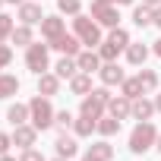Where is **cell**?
Wrapping results in <instances>:
<instances>
[{"instance_id": "60d3db41", "label": "cell", "mask_w": 161, "mask_h": 161, "mask_svg": "<svg viewBox=\"0 0 161 161\" xmlns=\"http://www.w3.org/2000/svg\"><path fill=\"white\" fill-rule=\"evenodd\" d=\"M152 51H155V54H158V57H161V38H158V41H155V47H152Z\"/></svg>"}, {"instance_id": "3957f363", "label": "cell", "mask_w": 161, "mask_h": 161, "mask_svg": "<svg viewBox=\"0 0 161 161\" xmlns=\"http://www.w3.org/2000/svg\"><path fill=\"white\" fill-rule=\"evenodd\" d=\"M111 89L108 86H101V89H92L86 98H82V104H79V114H86V117H92V120H101L104 117V111H108V104H111Z\"/></svg>"}, {"instance_id": "2e32d148", "label": "cell", "mask_w": 161, "mask_h": 161, "mask_svg": "<svg viewBox=\"0 0 161 161\" xmlns=\"http://www.w3.org/2000/svg\"><path fill=\"white\" fill-rule=\"evenodd\" d=\"M152 114H158L155 111V101H148L145 95H139V98H133V120H152Z\"/></svg>"}, {"instance_id": "d590c367", "label": "cell", "mask_w": 161, "mask_h": 161, "mask_svg": "<svg viewBox=\"0 0 161 161\" xmlns=\"http://www.w3.org/2000/svg\"><path fill=\"white\" fill-rule=\"evenodd\" d=\"M10 145H13V136L0 133V155H7V152H10Z\"/></svg>"}, {"instance_id": "5b68a950", "label": "cell", "mask_w": 161, "mask_h": 161, "mask_svg": "<svg viewBox=\"0 0 161 161\" xmlns=\"http://www.w3.org/2000/svg\"><path fill=\"white\" fill-rule=\"evenodd\" d=\"M25 66H29V69H32L35 76L47 73V69H51V44L32 41V44L25 47Z\"/></svg>"}, {"instance_id": "4dcf8cb0", "label": "cell", "mask_w": 161, "mask_h": 161, "mask_svg": "<svg viewBox=\"0 0 161 161\" xmlns=\"http://www.w3.org/2000/svg\"><path fill=\"white\" fill-rule=\"evenodd\" d=\"M136 76H139V82H142L145 92H155V89H158V73H155V69H139Z\"/></svg>"}, {"instance_id": "603a6c76", "label": "cell", "mask_w": 161, "mask_h": 161, "mask_svg": "<svg viewBox=\"0 0 161 161\" xmlns=\"http://www.w3.org/2000/svg\"><path fill=\"white\" fill-rule=\"evenodd\" d=\"M16 92H19V79L10 76V73H0V101H3V98H13Z\"/></svg>"}, {"instance_id": "6da1fadb", "label": "cell", "mask_w": 161, "mask_h": 161, "mask_svg": "<svg viewBox=\"0 0 161 161\" xmlns=\"http://www.w3.org/2000/svg\"><path fill=\"white\" fill-rule=\"evenodd\" d=\"M54 104H51V98H44V95H35L32 101H29V123L38 130V133H44V130H51L54 126Z\"/></svg>"}, {"instance_id": "484cf974", "label": "cell", "mask_w": 161, "mask_h": 161, "mask_svg": "<svg viewBox=\"0 0 161 161\" xmlns=\"http://www.w3.org/2000/svg\"><path fill=\"white\" fill-rule=\"evenodd\" d=\"M7 120L13 123V126H19V123H29V104H10L7 108Z\"/></svg>"}, {"instance_id": "9a60e30c", "label": "cell", "mask_w": 161, "mask_h": 161, "mask_svg": "<svg viewBox=\"0 0 161 161\" xmlns=\"http://www.w3.org/2000/svg\"><path fill=\"white\" fill-rule=\"evenodd\" d=\"M66 32V22L60 19V16H44L41 19V35H44V41H54L57 35H63Z\"/></svg>"}, {"instance_id": "d6986e66", "label": "cell", "mask_w": 161, "mask_h": 161, "mask_svg": "<svg viewBox=\"0 0 161 161\" xmlns=\"http://www.w3.org/2000/svg\"><path fill=\"white\" fill-rule=\"evenodd\" d=\"M95 126H98V120H92V117H86V114H79V117L73 120V136H76V139H86V136L95 133Z\"/></svg>"}, {"instance_id": "836d02e7", "label": "cell", "mask_w": 161, "mask_h": 161, "mask_svg": "<svg viewBox=\"0 0 161 161\" xmlns=\"http://www.w3.org/2000/svg\"><path fill=\"white\" fill-rule=\"evenodd\" d=\"M19 161H47V158H44V155H41V152H38V148L32 145V148H22V155H19Z\"/></svg>"}, {"instance_id": "e575fe53", "label": "cell", "mask_w": 161, "mask_h": 161, "mask_svg": "<svg viewBox=\"0 0 161 161\" xmlns=\"http://www.w3.org/2000/svg\"><path fill=\"white\" fill-rule=\"evenodd\" d=\"M10 60H13V47L10 44H0V69L10 66Z\"/></svg>"}, {"instance_id": "4316f807", "label": "cell", "mask_w": 161, "mask_h": 161, "mask_svg": "<svg viewBox=\"0 0 161 161\" xmlns=\"http://www.w3.org/2000/svg\"><path fill=\"white\" fill-rule=\"evenodd\" d=\"M152 16H155V10H152V7H145V3H139V7H133V22H136L139 29H145V25H152Z\"/></svg>"}, {"instance_id": "7a4b0ae2", "label": "cell", "mask_w": 161, "mask_h": 161, "mask_svg": "<svg viewBox=\"0 0 161 161\" xmlns=\"http://www.w3.org/2000/svg\"><path fill=\"white\" fill-rule=\"evenodd\" d=\"M155 142H158V126L152 120H139L133 126V133H130V152L133 155H145Z\"/></svg>"}, {"instance_id": "30bf717a", "label": "cell", "mask_w": 161, "mask_h": 161, "mask_svg": "<svg viewBox=\"0 0 161 161\" xmlns=\"http://www.w3.org/2000/svg\"><path fill=\"white\" fill-rule=\"evenodd\" d=\"M47 44H51L54 51L66 54V57H76V54H79V44H82V41H79L76 35H66V32H63V35H57V38H54V41H47Z\"/></svg>"}, {"instance_id": "44dd1931", "label": "cell", "mask_w": 161, "mask_h": 161, "mask_svg": "<svg viewBox=\"0 0 161 161\" xmlns=\"http://www.w3.org/2000/svg\"><path fill=\"white\" fill-rule=\"evenodd\" d=\"M54 73H57L60 79H73V76L79 73V63H76V57H66V54H63V57L57 60V66H54Z\"/></svg>"}, {"instance_id": "ba28073f", "label": "cell", "mask_w": 161, "mask_h": 161, "mask_svg": "<svg viewBox=\"0 0 161 161\" xmlns=\"http://www.w3.org/2000/svg\"><path fill=\"white\" fill-rule=\"evenodd\" d=\"M44 13H41V0H25L19 7V22L22 25H41Z\"/></svg>"}, {"instance_id": "ffe728a7", "label": "cell", "mask_w": 161, "mask_h": 161, "mask_svg": "<svg viewBox=\"0 0 161 161\" xmlns=\"http://www.w3.org/2000/svg\"><path fill=\"white\" fill-rule=\"evenodd\" d=\"M69 92L86 98V95L92 92V73H76V76L69 79Z\"/></svg>"}, {"instance_id": "4fadbf2b", "label": "cell", "mask_w": 161, "mask_h": 161, "mask_svg": "<svg viewBox=\"0 0 161 161\" xmlns=\"http://www.w3.org/2000/svg\"><path fill=\"white\" fill-rule=\"evenodd\" d=\"M114 158V145L108 142V139H98L86 155H82V161H111Z\"/></svg>"}, {"instance_id": "8fae6325", "label": "cell", "mask_w": 161, "mask_h": 161, "mask_svg": "<svg viewBox=\"0 0 161 161\" xmlns=\"http://www.w3.org/2000/svg\"><path fill=\"white\" fill-rule=\"evenodd\" d=\"M60 82H63V79L57 76V73H41L38 76V95H44V98H54L57 92H60Z\"/></svg>"}, {"instance_id": "ab89813d", "label": "cell", "mask_w": 161, "mask_h": 161, "mask_svg": "<svg viewBox=\"0 0 161 161\" xmlns=\"http://www.w3.org/2000/svg\"><path fill=\"white\" fill-rule=\"evenodd\" d=\"M0 161H19V158H13V155L7 152V155H0Z\"/></svg>"}, {"instance_id": "f1b7e54d", "label": "cell", "mask_w": 161, "mask_h": 161, "mask_svg": "<svg viewBox=\"0 0 161 161\" xmlns=\"http://www.w3.org/2000/svg\"><path fill=\"white\" fill-rule=\"evenodd\" d=\"M117 54H120V47H117L114 41H108V38H104V41L98 44V57H101V63H111V60H117Z\"/></svg>"}, {"instance_id": "d6a6232c", "label": "cell", "mask_w": 161, "mask_h": 161, "mask_svg": "<svg viewBox=\"0 0 161 161\" xmlns=\"http://www.w3.org/2000/svg\"><path fill=\"white\" fill-rule=\"evenodd\" d=\"M13 29H16V22H13V16H7V13H0V44H3V41H10V35H13Z\"/></svg>"}, {"instance_id": "d4e9b609", "label": "cell", "mask_w": 161, "mask_h": 161, "mask_svg": "<svg viewBox=\"0 0 161 161\" xmlns=\"http://www.w3.org/2000/svg\"><path fill=\"white\" fill-rule=\"evenodd\" d=\"M10 41H13L16 47H29V44L35 41V38H32V25H22V22H19V25L13 29V35H10Z\"/></svg>"}, {"instance_id": "bcb514c9", "label": "cell", "mask_w": 161, "mask_h": 161, "mask_svg": "<svg viewBox=\"0 0 161 161\" xmlns=\"http://www.w3.org/2000/svg\"><path fill=\"white\" fill-rule=\"evenodd\" d=\"M98 3H117V0H98Z\"/></svg>"}, {"instance_id": "5bb4252c", "label": "cell", "mask_w": 161, "mask_h": 161, "mask_svg": "<svg viewBox=\"0 0 161 161\" xmlns=\"http://www.w3.org/2000/svg\"><path fill=\"white\" fill-rule=\"evenodd\" d=\"M76 63H79V73H98L101 69V57H98V51H79L76 54Z\"/></svg>"}, {"instance_id": "f546056e", "label": "cell", "mask_w": 161, "mask_h": 161, "mask_svg": "<svg viewBox=\"0 0 161 161\" xmlns=\"http://www.w3.org/2000/svg\"><path fill=\"white\" fill-rule=\"evenodd\" d=\"M108 41H114L120 51H126V47H130V32L117 25V29H111V32H108Z\"/></svg>"}, {"instance_id": "7c38bea8", "label": "cell", "mask_w": 161, "mask_h": 161, "mask_svg": "<svg viewBox=\"0 0 161 161\" xmlns=\"http://www.w3.org/2000/svg\"><path fill=\"white\" fill-rule=\"evenodd\" d=\"M108 114L117 117V120H126V117L133 114V98H126V95H114L111 104H108Z\"/></svg>"}, {"instance_id": "52a82bcc", "label": "cell", "mask_w": 161, "mask_h": 161, "mask_svg": "<svg viewBox=\"0 0 161 161\" xmlns=\"http://www.w3.org/2000/svg\"><path fill=\"white\" fill-rule=\"evenodd\" d=\"M98 79H101V86H120L123 79H126V73L120 69V63L117 60H111V63H101V69H98Z\"/></svg>"}, {"instance_id": "ee69618b", "label": "cell", "mask_w": 161, "mask_h": 161, "mask_svg": "<svg viewBox=\"0 0 161 161\" xmlns=\"http://www.w3.org/2000/svg\"><path fill=\"white\" fill-rule=\"evenodd\" d=\"M155 148H158V152H161V133H158V142H155Z\"/></svg>"}, {"instance_id": "8d00e7d4", "label": "cell", "mask_w": 161, "mask_h": 161, "mask_svg": "<svg viewBox=\"0 0 161 161\" xmlns=\"http://www.w3.org/2000/svg\"><path fill=\"white\" fill-rule=\"evenodd\" d=\"M152 25H158V29H161V7H155V16H152Z\"/></svg>"}, {"instance_id": "74e56055", "label": "cell", "mask_w": 161, "mask_h": 161, "mask_svg": "<svg viewBox=\"0 0 161 161\" xmlns=\"http://www.w3.org/2000/svg\"><path fill=\"white\" fill-rule=\"evenodd\" d=\"M142 3H145V7H152V10H155V7H161V0H142Z\"/></svg>"}, {"instance_id": "f35d334b", "label": "cell", "mask_w": 161, "mask_h": 161, "mask_svg": "<svg viewBox=\"0 0 161 161\" xmlns=\"http://www.w3.org/2000/svg\"><path fill=\"white\" fill-rule=\"evenodd\" d=\"M155 111H158V114H161V92H158V95H155Z\"/></svg>"}, {"instance_id": "e0dca14e", "label": "cell", "mask_w": 161, "mask_h": 161, "mask_svg": "<svg viewBox=\"0 0 161 161\" xmlns=\"http://www.w3.org/2000/svg\"><path fill=\"white\" fill-rule=\"evenodd\" d=\"M54 152H57L60 158H76V152H79V142H76L73 136L60 133V136H57V142H54Z\"/></svg>"}, {"instance_id": "7402d4cb", "label": "cell", "mask_w": 161, "mask_h": 161, "mask_svg": "<svg viewBox=\"0 0 161 161\" xmlns=\"http://www.w3.org/2000/svg\"><path fill=\"white\" fill-rule=\"evenodd\" d=\"M145 57H148V47H145L142 41H130V47H126V60H130L133 66H142Z\"/></svg>"}, {"instance_id": "83f0119b", "label": "cell", "mask_w": 161, "mask_h": 161, "mask_svg": "<svg viewBox=\"0 0 161 161\" xmlns=\"http://www.w3.org/2000/svg\"><path fill=\"white\" fill-rule=\"evenodd\" d=\"M57 13L60 16H79L82 13V0H57Z\"/></svg>"}, {"instance_id": "1f68e13d", "label": "cell", "mask_w": 161, "mask_h": 161, "mask_svg": "<svg viewBox=\"0 0 161 161\" xmlns=\"http://www.w3.org/2000/svg\"><path fill=\"white\" fill-rule=\"evenodd\" d=\"M73 120H76V117H73L69 111H57V114H54V126H57L60 133H66V130H73Z\"/></svg>"}, {"instance_id": "f6af8a7d", "label": "cell", "mask_w": 161, "mask_h": 161, "mask_svg": "<svg viewBox=\"0 0 161 161\" xmlns=\"http://www.w3.org/2000/svg\"><path fill=\"white\" fill-rule=\"evenodd\" d=\"M51 161H69V158H60V155H57V158H51Z\"/></svg>"}, {"instance_id": "7bdbcfd3", "label": "cell", "mask_w": 161, "mask_h": 161, "mask_svg": "<svg viewBox=\"0 0 161 161\" xmlns=\"http://www.w3.org/2000/svg\"><path fill=\"white\" fill-rule=\"evenodd\" d=\"M7 3H16V7H22V3H25V0H7Z\"/></svg>"}, {"instance_id": "cb8c5ba5", "label": "cell", "mask_w": 161, "mask_h": 161, "mask_svg": "<svg viewBox=\"0 0 161 161\" xmlns=\"http://www.w3.org/2000/svg\"><path fill=\"white\" fill-rule=\"evenodd\" d=\"M120 95H126V98H139V95H145V89H142V82H139V76H126L123 82H120Z\"/></svg>"}, {"instance_id": "8992f818", "label": "cell", "mask_w": 161, "mask_h": 161, "mask_svg": "<svg viewBox=\"0 0 161 161\" xmlns=\"http://www.w3.org/2000/svg\"><path fill=\"white\" fill-rule=\"evenodd\" d=\"M92 19L104 29H117V22H120L117 3H98V0H92Z\"/></svg>"}, {"instance_id": "b9f144b4", "label": "cell", "mask_w": 161, "mask_h": 161, "mask_svg": "<svg viewBox=\"0 0 161 161\" xmlns=\"http://www.w3.org/2000/svg\"><path fill=\"white\" fill-rule=\"evenodd\" d=\"M120 3H123V7H130V3H136V0H117V7H120Z\"/></svg>"}, {"instance_id": "277c9868", "label": "cell", "mask_w": 161, "mask_h": 161, "mask_svg": "<svg viewBox=\"0 0 161 161\" xmlns=\"http://www.w3.org/2000/svg\"><path fill=\"white\" fill-rule=\"evenodd\" d=\"M73 35L82 41L86 47H98V44L104 41V38H101V25H98L92 16H82V13L73 16Z\"/></svg>"}, {"instance_id": "9c48e42d", "label": "cell", "mask_w": 161, "mask_h": 161, "mask_svg": "<svg viewBox=\"0 0 161 161\" xmlns=\"http://www.w3.org/2000/svg\"><path fill=\"white\" fill-rule=\"evenodd\" d=\"M35 139H38V130H35L32 123H19V126H13V145H19V148H32Z\"/></svg>"}, {"instance_id": "7dc6e473", "label": "cell", "mask_w": 161, "mask_h": 161, "mask_svg": "<svg viewBox=\"0 0 161 161\" xmlns=\"http://www.w3.org/2000/svg\"><path fill=\"white\" fill-rule=\"evenodd\" d=\"M3 3H7V0H0V13H3Z\"/></svg>"}, {"instance_id": "ac0fdd59", "label": "cell", "mask_w": 161, "mask_h": 161, "mask_svg": "<svg viewBox=\"0 0 161 161\" xmlns=\"http://www.w3.org/2000/svg\"><path fill=\"white\" fill-rule=\"evenodd\" d=\"M120 123H123V120H117V117H111V114H104V117L98 120V126H95V133H98L101 139H111V136H117V133H120Z\"/></svg>"}]
</instances>
